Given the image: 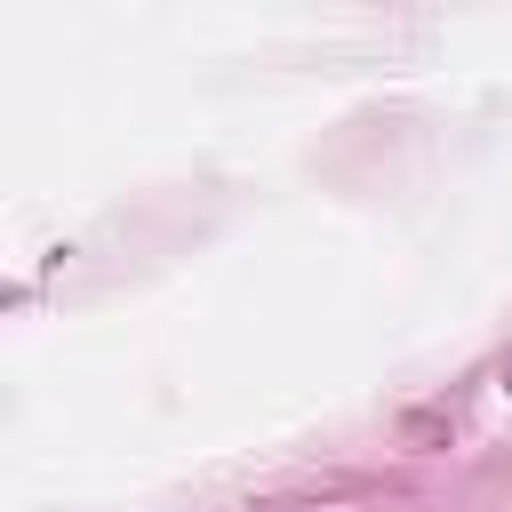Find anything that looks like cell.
I'll use <instances>...</instances> for the list:
<instances>
[]
</instances>
